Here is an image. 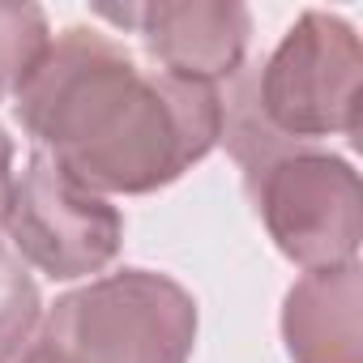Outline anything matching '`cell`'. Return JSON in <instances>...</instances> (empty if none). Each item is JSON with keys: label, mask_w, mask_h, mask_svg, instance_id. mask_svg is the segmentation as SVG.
Segmentation results:
<instances>
[{"label": "cell", "mask_w": 363, "mask_h": 363, "mask_svg": "<svg viewBox=\"0 0 363 363\" xmlns=\"http://www.w3.org/2000/svg\"><path fill=\"white\" fill-rule=\"evenodd\" d=\"M22 133L99 197L175 184L223 141V90L141 69L99 26H69L13 99Z\"/></svg>", "instance_id": "6da1fadb"}, {"label": "cell", "mask_w": 363, "mask_h": 363, "mask_svg": "<svg viewBox=\"0 0 363 363\" xmlns=\"http://www.w3.org/2000/svg\"><path fill=\"white\" fill-rule=\"evenodd\" d=\"M197 320L189 286L171 274L128 265L60 295L39 329L77 363H189Z\"/></svg>", "instance_id": "7a4b0ae2"}, {"label": "cell", "mask_w": 363, "mask_h": 363, "mask_svg": "<svg viewBox=\"0 0 363 363\" xmlns=\"http://www.w3.org/2000/svg\"><path fill=\"white\" fill-rule=\"evenodd\" d=\"M363 43L325 9H303L265 60H252V103L282 141L316 145L359 133Z\"/></svg>", "instance_id": "3957f363"}, {"label": "cell", "mask_w": 363, "mask_h": 363, "mask_svg": "<svg viewBox=\"0 0 363 363\" xmlns=\"http://www.w3.org/2000/svg\"><path fill=\"white\" fill-rule=\"evenodd\" d=\"M244 189L274 248L303 274L359 261L363 193L359 171L346 158L316 145H295L248 171Z\"/></svg>", "instance_id": "277c9868"}, {"label": "cell", "mask_w": 363, "mask_h": 363, "mask_svg": "<svg viewBox=\"0 0 363 363\" xmlns=\"http://www.w3.org/2000/svg\"><path fill=\"white\" fill-rule=\"evenodd\" d=\"M13 252L52 282L103 274L124 248V214L48 154H30L5 218Z\"/></svg>", "instance_id": "5b68a950"}, {"label": "cell", "mask_w": 363, "mask_h": 363, "mask_svg": "<svg viewBox=\"0 0 363 363\" xmlns=\"http://www.w3.org/2000/svg\"><path fill=\"white\" fill-rule=\"evenodd\" d=\"M94 18L133 30L158 73L227 86L248 65L252 13L240 0H145V5H99Z\"/></svg>", "instance_id": "8992f818"}, {"label": "cell", "mask_w": 363, "mask_h": 363, "mask_svg": "<svg viewBox=\"0 0 363 363\" xmlns=\"http://www.w3.org/2000/svg\"><path fill=\"white\" fill-rule=\"evenodd\" d=\"M282 342L291 363H363V265L295 278L282 299Z\"/></svg>", "instance_id": "52a82bcc"}, {"label": "cell", "mask_w": 363, "mask_h": 363, "mask_svg": "<svg viewBox=\"0 0 363 363\" xmlns=\"http://www.w3.org/2000/svg\"><path fill=\"white\" fill-rule=\"evenodd\" d=\"M52 48V26L39 5H0V103L18 99Z\"/></svg>", "instance_id": "ba28073f"}, {"label": "cell", "mask_w": 363, "mask_h": 363, "mask_svg": "<svg viewBox=\"0 0 363 363\" xmlns=\"http://www.w3.org/2000/svg\"><path fill=\"white\" fill-rule=\"evenodd\" d=\"M43 325V295L26 261L0 244V359L22 350Z\"/></svg>", "instance_id": "9c48e42d"}, {"label": "cell", "mask_w": 363, "mask_h": 363, "mask_svg": "<svg viewBox=\"0 0 363 363\" xmlns=\"http://www.w3.org/2000/svg\"><path fill=\"white\" fill-rule=\"evenodd\" d=\"M0 363H77V359H73L65 346H56V342L39 329V333H35L22 350H13L9 359H0Z\"/></svg>", "instance_id": "30bf717a"}, {"label": "cell", "mask_w": 363, "mask_h": 363, "mask_svg": "<svg viewBox=\"0 0 363 363\" xmlns=\"http://www.w3.org/2000/svg\"><path fill=\"white\" fill-rule=\"evenodd\" d=\"M13 154H18V145H13L9 128L0 124V227H5V218H9L13 189H18V179H13Z\"/></svg>", "instance_id": "8fae6325"}]
</instances>
